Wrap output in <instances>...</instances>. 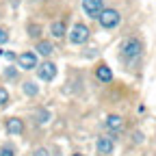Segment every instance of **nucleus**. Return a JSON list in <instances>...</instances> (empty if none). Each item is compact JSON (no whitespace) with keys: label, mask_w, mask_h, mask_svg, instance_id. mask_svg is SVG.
<instances>
[{"label":"nucleus","mask_w":156,"mask_h":156,"mask_svg":"<svg viewBox=\"0 0 156 156\" xmlns=\"http://www.w3.org/2000/svg\"><path fill=\"white\" fill-rule=\"evenodd\" d=\"M9 102H11V98H9V91H7L5 87H0V108H5Z\"/></svg>","instance_id":"nucleus-15"},{"label":"nucleus","mask_w":156,"mask_h":156,"mask_svg":"<svg viewBox=\"0 0 156 156\" xmlns=\"http://www.w3.org/2000/svg\"><path fill=\"white\" fill-rule=\"evenodd\" d=\"M35 119H37L39 126H46V124L52 119V113H50L48 108H37V111H35Z\"/></svg>","instance_id":"nucleus-14"},{"label":"nucleus","mask_w":156,"mask_h":156,"mask_svg":"<svg viewBox=\"0 0 156 156\" xmlns=\"http://www.w3.org/2000/svg\"><path fill=\"white\" fill-rule=\"evenodd\" d=\"M95 152L100 156H111L115 152V139L111 134H100L95 141Z\"/></svg>","instance_id":"nucleus-5"},{"label":"nucleus","mask_w":156,"mask_h":156,"mask_svg":"<svg viewBox=\"0 0 156 156\" xmlns=\"http://www.w3.org/2000/svg\"><path fill=\"white\" fill-rule=\"evenodd\" d=\"M7 134H11V136H20L24 132V119H20V117H9L7 119Z\"/></svg>","instance_id":"nucleus-9"},{"label":"nucleus","mask_w":156,"mask_h":156,"mask_svg":"<svg viewBox=\"0 0 156 156\" xmlns=\"http://www.w3.org/2000/svg\"><path fill=\"white\" fill-rule=\"evenodd\" d=\"M65 33H67V26H65L63 20H56V22L50 24V35H52L54 39H63Z\"/></svg>","instance_id":"nucleus-11"},{"label":"nucleus","mask_w":156,"mask_h":156,"mask_svg":"<svg viewBox=\"0 0 156 156\" xmlns=\"http://www.w3.org/2000/svg\"><path fill=\"white\" fill-rule=\"evenodd\" d=\"M0 156H15V150L11 145H2L0 147Z\"/></svg>","instance_id":"nucleus-18"},{"label":"nucleus","mask_w":156,"mask_h":156,"mask_svg":"<svg viewBox=\"0 0 156 156\" xmlns=\"http://www.w3.org/2000/svg\"><path fill=\"white\" fill-rule=\"evenodd\" d=\"M37 78H39V80H44V83H52L54 78H56V65H54L52 61L39 63V67H37Z\"/></svg>","instance_id":"nucleus-7"},{"label":"nucleus","mask_w":156,"mask_h":156,"mask_svg":"<svg viewBox=\"0 0 156 156\" xmlns=\"http://www.w3.org/2000/svg\"><path fill=\"white\" fill-rule=\"evenodd\" d=\"M22 91H24V95H28V98H37V95H39V85H37L35 80H24V83H22Z\"/></svg>","instance_id":"nucleus-12"},{"label":"nucleus","mask_w":156,"mask_h":156,"mask_svg":"<svg viewBox=\"0 0 156 156\" xmlns=\"http://www.w3.org/2000/svg\"><path fill=\"white\" fill-rule=\"evenodd\" d=\"M98 22H100L102 28L111 30V28H115V26H119V22H122V13L117 11V9H102V13L98 15Z\"/></svg>","instance_id":"nucleus-2"},{"label":"nucleus","mask_w":156,"mask_h":156,"mask_svg":"<svg viewBox=\"0 0 156 156\" xmlns=\"http://www.w3.org/2000/svg\"><path fill=\"white\" fill-rule=\"evenodd\" d=\"M30 156H52V154H50V150H48V147H44V145H41V147H35Z\"/></svg>","instance_id":"nucleus-17"},{"label":"nucleus","mask_w":156,"mask_h":156,"mask_svg":"<svg viewBox=\"0 0 156 156\" xmlns=\"http://www.w3.org/2000/svg\"><path fill=\"white\" fill-rule=\"evenodd\" d=\"M95 78H98L102 85H108V83H113V69H111L106 63H100V65L95 67Z\"/></svg>","instance_id":"nucleus-10"},{"label":"nucleus","mask_w":156,"mask_h":156,"mask_svg":"<svg viewBox=\"0 0 156 156\" xmlns=\"http://www.w3.org/2000/svg\"><path fill=\"white\" fill-rule=\"evenodd\" d=\"M2 56L7 58V61H15V54H13V52H5Z\"/></svg>","instance_id":"nucleus-22"},{"label":"nucleus","mask_w":156,"mask_h":156,"mask_svg":"<svg viewBox=\"0 0 156 156\" xmlns=\"http://www.w3.org/2000/svg\"><path fill=\"white\" fill-rule=\"evenodd\" d=\"M28 35L30 37H39V26H30L28 28Z\"/></svg>","instance_id":"nucleus-20"},{"label":"nucleus","mask_w":156,"mask_h":156,"mask_svg":"<svg viewBox=\"0 0 156 156\" xmlns=\"http://www.w3.org/2000/svg\"><path fill=\"white\" fill-rule=\"evenodd\" d=\"M17 65H20V69H26V72H30V69H37L39 67V58H37V52H33V50H26V52H22L17 56Z\"/></svg>","instance_id":"nucleus-6"},{"label":"nucleus","mask_w":156,"mask_h":156,"mask_svg":"<svg viewBox=\"0 0 156 156\" xmlns=\"http://www.w3.org/2000/svg\"><path fill=\"white\" fill-rule=\"evenodd\" d=\"M124 126H126V122H124V117H122V115H117V113L106 115V119H104V128H106V132L113 136V139H115V136L124 130Z\"/></svg>","instance_id":"nucleus-4"},{"label":"nucleus","mask_w":156,"mask_h":156,"mask_svg":"<svg viewBox=\"0 0 156 156\" xmlns=\"http://www.w3.org/2000/svg\"><path fill=\"white\" fill-rule=\"evenodd\" d=\"M134 143H141L143 141V132H134V139H132Z\"/></svg>","instance_id":"nucleus-21"},{"label":"nucleus","mask_w":156,"mask_h":156,"mask_svg":"<svg viewBox=\"0 0 156 156\" xmlns=\"http://www.w3.org/2000/svg\"><path fill=\"white\" fill-rule=\"evenodd\" d=\"M72 156H83V154H80V152H74V154H72Z\"/></svg>","instance_id":"nucleus-23"},{"label":"nucleus","mask_w":156,"mask_h":156,"mask_svg":"<svg viewBox=\"0 0 156 156\" xmlns=\"http://www.w3.org/2000/svg\"><path fill=\"white\" fill-rule=\"evenodd\" d=\"M9 41V33H7V28H0V44H7Z\"/></svg>","instance_id":"nucleus-19"},{"label":"nucleus","mask_w":156,"mask_h":156,"mask_svg":"<svg viewBox=\"0 0 156 156\" xmlns=\"http://www.w3.org/2000/svg\"><path fill=\"white\" fill-rule=\"evenodd\" d=\"M89 26L87 24H83V22H78V24H74L72 26V30H69V44H74V46H83L87 39H89Z\"/></svg>","instance_id":"nucleus-3"},{"label":"nucleus","mask_w":156,"mask_h":156,"mask_svg":"<svg viewBox=\"0 0 156 156\" xmlns=\"http://www.w3.org/2000/svg\"><path fill=\"white\" fill-rule=\"evenodd\" d=\"M141 54H143V41H141L139 37H128V39L122 41L119 58H122L126 65H134L141 58Z\"/></svg>","instance_id":"nucleus-1"},{"label":"nucleus","mask_w":156,"mask_h":156,"mask_svg":"<svg viewBox=\"0 0 156 156\" xmlns=\"http://www.w3.org/2000/svg\"><path fill=\"white\" fill-rule=\"evenodd\" d=\"M35 50H37V54H41V56H50L54 52V46L50 41H46V39H41V41H37Z\"/></svg>","instance_id":"nucleus-13"},{"label":"nucleus","mask_w":156,"mask_h":156,"mask_svg":"<svg viewBox=\"0 0 156 156\" xmlns=\"http://www.w3.org/2000/svg\"><path fill=\"white\" fill-rule=\"evenodd\" d=\"M83 11L89 15V17H93V20H98V15L102 13V9H104V2L102 0H83Z\"/></svg>","instance_id":"nucleus-8"},{"label":"nucleus","mask_w":156,"mask_h":156,"mask_svg":"<svg viewBox=\"0 0 156 156\" xmlns=\"http://www.w3.org/2000/svg\"><path fill=\"white\" fill-rule=\"evenodd\" d=\"M5 78H9V80H17V67H13V65L5 67Z\"/></svg>","instance_id":"nucleus-16"}]
</instances>
